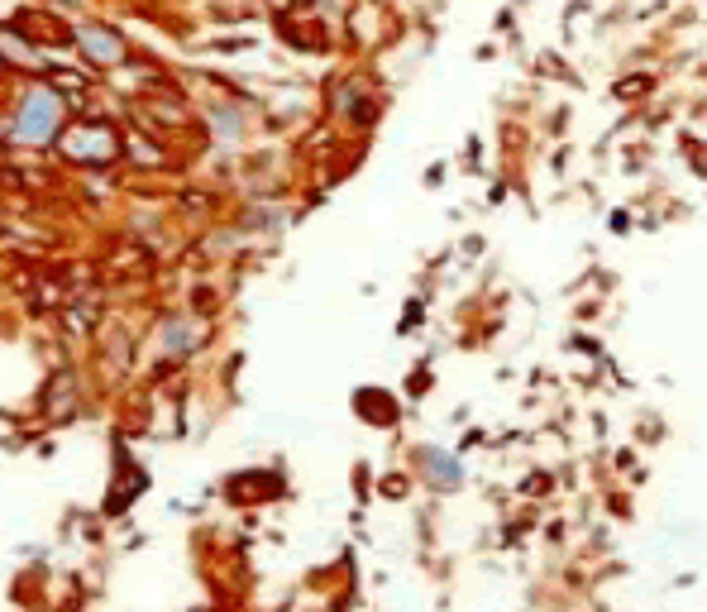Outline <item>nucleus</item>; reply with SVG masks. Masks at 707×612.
<instances>
[{
	"label": "nucleus",
	"mask_w": 707,
	"mask_h": 612,
	"mask_svg": "<svg viewBox=\"0 0 707 612\" xmlns=\"http://www.w3.org/2000/svg\"><path fill=\"white\" fill-rule=\"evenodd\" d=\"M58 125H63V101L48 87H34L24 96L20 115H15V134H20L24 144H48Z\"/></svg>",
	"instance_id": "f257e3e1"
},
{
	"label": "nucleus",
	"mask_w": 707,
	"mask_h": 612,
	"mask_svg": "<svg viewBox=\"0 0 707 612\" xmlns=\"http://www.w3.org/2000/svg\"><path fill=\"white\" fill-rule=\"evenodd\" d=\"M72 44L82 48L86 58H96V63H120V58H125V44H120L110 29H96V24L72 29Z\"/></svg>",
	"instance_id": "f03ea898"
}]
</instances>
